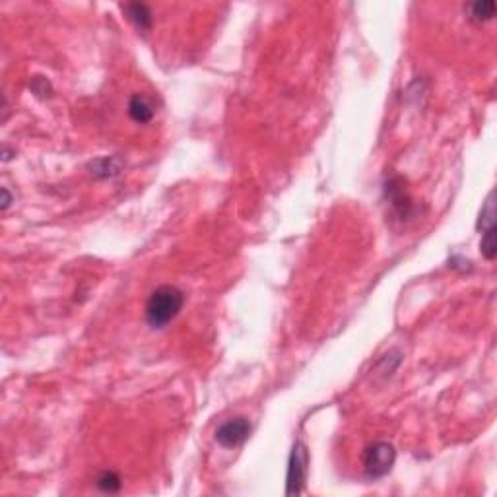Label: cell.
<instances>
[{
    "label": "cell",
    "mask_w": 497,
    "mask_h": 497,
    "mask_svg": "<svg viewBox=\"0 0 497 497\" xmlns=\"http://www.w3.org/2000/svg\"><path fill=\"white\" fill-rule=\"evenodd\" d=\"M385 194L391 201L392 208L401 214L402 218H408L412 214V199L404 189V179L402 177H392L385 185Z\"/></svg>",
    "instance_id": "5"
},
{
    "label": "cell",
    "mask_w": 497,
    "mask_h": 497,
    "mask_svg": "<svg viewBox=\"0 0 497 497\" xmlns=\"http://www.w3.org/2000/svg\"><path fill=\"white\" fill-rule=\"evenodd\" d=\"M121 8H123V12L126 14V18L130 19L136 28L142 29V31L152 29V24H153L152 10L148 8L146 4H142V2H128V4H121Z\"/></svg>",
    "instance_id": "6"
},
{
    "label": "cell",
    "mask_w": 497,
    "mask_h": 497,
    "mask_svg": "<svg viewBox=\"0 0 497 497\" xmlns=\"http://www.w3.org/2000/svg\"><path fill=\"white\" fill-rule=\"evenodd\" d=\"M10 202H12V196H10L8 189H6V187H4V189H2V212H6V210H8Z\"/></svg>",
    "instance_id": "14"
},
{
    "label": "cell",
    "mask_w": 497,
    "mask_h": 497,
    "mask_svg": "<svg viewBox=\"0 0 497 497\" xmlns=\"http://www.w3.org/2000/svg\"><path fill=\"white\" fill-rule=\"evenodd\" d=\"M470 18L474 22H488L496 16V2L494 0H480L470 4Z\"/></svg>",
    "instance_id": "10"
},
{
    "label": "cell",
    "mask_w": 497,
    "mask_h": 497,
    "mask_svg": "<svg viewBox=\"0 0 497 497\" xmlns=\"http://www.w3.org/2000/svg\"><path fill=\"white\" fill-rule=\"evenodd\" d=\"M251 435V423L247 418H231L224 421L220 428L216 430V441L224 449H235L241 443H245Z\"/></svg>",
    "instance_id": "4"
},
{
    "label": "cell",
    "mask_w": 497,
    "mask_h": 497,
    "mask_svg": "<svg viewBox=\"0 0 497 497\" xmlns=\"http://www.w3.org/2000/svg\"><path fill=\"white\" fill-rule=\"evenodd\" d=\"M96 486L97 489H101L103 494H117V491L121 489V486H123V482H121L117 472L106 470V472H101V474L97 476Z\"/></svg>",
    "instance_id": "11"
},
{
    "label": "cell",
    "mask_w": 497,
    "mask_h": 497,
    "mask_svg": "<svg viewBox=\"0 0 497 497\" xmlns=\"http://www.w3.org/2000/svg\"><path fill=\"white\" fill-rule=\"evenodd\" d=\"M307 466H309V453L307 447L297 441L289 455L287 462V478H286V494L287 496H297L305 488L307 482Z\"/></svg>",
    "instance_id": "3"
},
{
    "label": "cell",
    "mask_w": 497,
    "mask_h": 497,
    "mask_svg": "<svg viewBox=\"0 0 497 497\" xmlns=\"http://www.w3.org/2000/svg\"><path fill=\"white\" fill-rule=\"evenodd\" d=\"M29 87H31V92H33V94L39 97H47V96H51V92H53L51 82H49L47 78H43V76L31 78V84H29Z\"/></svg>",
    "instance_id": "13"
},
{
    "label": "cell",
    "mask_w": 497,
    "mask_h": 497,
    "mask_svg": "<svg viewBox=\"0 0 497 497\" xmlns=\"http://www.w3.org/2000/svg\"><path fill=\"white\" fill-rule=\"evenodd\" d=\"M185 303V294L175 286H160L152 292L146 301V323L150 328H165L175 317L181 313Z\"/></svg>",
    "instance_id": "1"
},
{
    "label": "cell",
    "mask_w": 497,
    "mask_h": 497,
    "mask_svg": "<svg viewBox=\"0 0 497 497\" xmlns=\"http://www.w3.org/2000/svg\"><path fill=\"white\" fill-rule=\"evenodd\" d=\"M396 449L387 441H375L364 450V470L369 478L377 480L387 476L394 466Z\"/></svg>",
    "instance_id": "2"
},
{
    "label": "cell",
    "mask_w": 497,
    "mask_h": 497,
    "mask_svg": "<svg viewBox=\"0 0 497 497\" xmlns=\"http://www.w3.org/2000/svg\"><path fill=\"white\" fill-rule=\"evenodd\" d=\"M128 117L133 119L134 123H150L153 119L152 103H150L146 97L140 96V94H134V96L128 99Z\"/></svg>",
    "instance_id": "8"
},
{
    "label": "cell",
    "mask_w": 497,
    "mask_h": 497,
    "mask_svg": "<svg viewBox=\"0 0 497 497\" xmlns=\"http://www.w3.org/2000/svg\"><path fill=\"white\" fill-rule=\"evenodd\" d=\"M480 251H482V257L486 260H496L497 257V239H496V228H489V230L482 231V241H480Z\"/></svg>",
    "instance_id": "12"
},
{
    "label": "cell",
    "mask_w": 497,
    "mask_h": 497,
    "mask_svg": "<svg viewBox=\"0 0 497 497\" xmlns=\"http://www.w3.org/2000/svg\"><path fill=\"white\" fill-rule=\"evenodd\" d=\"M496 192L491 191L488 194V199L484 202V208L480 212V218H478V230L486 231L489 228H496Z\"/></svg>",
    "instance_id": "9"
},
{
    "label": "cell",
    "mask_w": 497,
    "mask_h": 497,
    "mask_svg": "<svg viewBox=\"0 0 497 497\" xmlns=\"http://www.w3.org/2000/svg\"><path fill=\"white\" fill-rule=\"evenodd\" d=\"M90 173L97 177V179H109V177H115L123 169V162L115 158V155H106V158H97L94 162L87 165Z\"/></svg>",
    "instance_id": "7"
}]
</instances>
